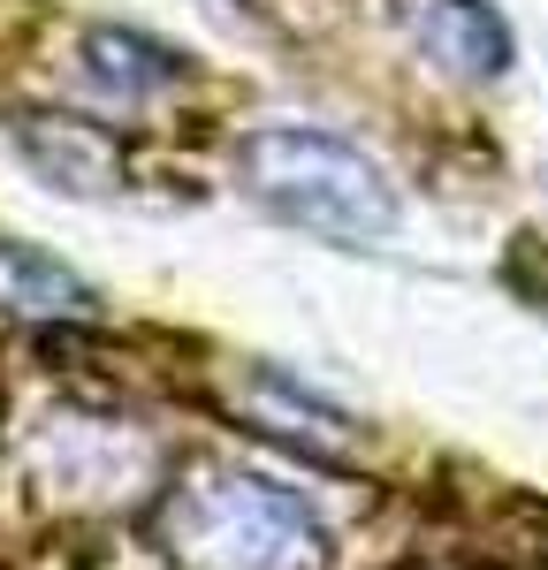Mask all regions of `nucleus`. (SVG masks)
I'll return each instance as SVG.
<instances>
[{
	"label": "nucleus",
	"mask_w": 548,
	"mask_h": 570,
	"mask_svg": "<svg viewBox=\"0 0 548 570\" xmlns=\"http://www.w3.org/2000/svg\"><path fill=\"white\" fill-rule=\"evenodd\" d=\"M160 540L183 570H327V532L260 472H198L168 494Z\"/></svg>",
	"instance_id": "nucleus-1"
},
{
	"label": "nucleus",
	"mask_w": 548,
	"mask_h": 570,
	"mask_svg": "<svg viewBox=\"0 0 548 570\" xmlns=\"http://www.w3.org/2000/svg\"><path fill=\"white\" fill-rule=\"evenodd\" d=\"M244 183L267 198L274 214H290L297 228H320L335 244H373L397 228V190L389 176L365 160L359 145L327 130H305V122H274V130H252L244 153H236Z\"/></svg>",
	"instance_id": "nucleus-2"
},
{
	"label": "nucleus",
	"mask_w": 548,
	"mask_h": 570,
	"mask_svg": "<svg viewBox=\"0 0 548 570\" xmlns=\"http://www.w3.org/2000/svg\"><path fill=\"white\" fill-rule=\"evenodd\" d=\"M389 16L450 77H502L510 69V23L488 0H389Z\"/></svg>",
	"instance_id": "nucleus-3"
},
{
	"label": "nucleus",
	"mask_w": 548,
	"mask_h": 570,
	"mask_svg": "<svg viewBox=\"0 0 548 570\" xmlns=\"http://www.w3.org/2000/svg\"><path fill=\"white\" fill-rule=\"evenodd\" d=\"M0 305L31 312V320H77V312H91V289L69 266H53L46 252L0 244Z\"/></svg>",
	"instance_id": "nucleus-4"
},
{
	"label": "nucleus",
	"mask_w": 548,
	"mask_h": 570,
	"mask_svg": "<svg viewBox=\"0 0 548 570\" xmlns=\"http://www.w3.org/2000/svg\"><path fill=\"white\" fill-rule=\"evenodd\" d=\"M85 77L130 107V99H145V91L176 85V53L153 46V39H137V31H91L85 39Z\"/></svg>",
	"instance_id": "nucleus-5"
},
{
	"label": "nucleus",
	"mask_w": 548,
	"mask_h": 570,
	"mask_svg": "<svg viewBox=\"0 0 548 570\" xmlns=\"http://www.w3.org/2000/svg\"><path fill=\"white\" fill-rule=\"evenodd\" d=\"M31 153H39L61 183H77V190H99V183L115 176V160H107V153H91V137L77 130V122H53V137L31 130Z\"/></svg>",
	"instance_id": "nucleus-6"
}]
</instances>
